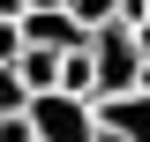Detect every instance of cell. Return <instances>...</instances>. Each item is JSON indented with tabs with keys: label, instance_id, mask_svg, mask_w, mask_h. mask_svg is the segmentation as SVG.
Instances as JSON below:
<instances>
[{
	"label": "cell",
	"instance_id": "30bf717a",
	"mask_svg": "<svg viewBox=\"0 0 150 142\" xmlns=\"http://www.w3.org/2000/svg\"><path fill=\"white\" fill-rule=\"evenodd\" d=\"M45 8H68V0H23V15H45Z\"/></svg>",
	"mask_w": 150,
	"mask_h": 142
},
{
	"label": "cell",
	"instance_id": "7a4b0ae2",
	"mask_svg": "<svg viewBox=\"0 0 150 142\" xmlns=\"http://www.w3.org/2000/svg\"><path fill=\"white\" fill-rule=\"evenodd\" d=\"M30 135L38 142H98V112L83 105V97H60V90H45V97H30Z\"/></svg>",
	"mask_w": 150,
	"mask_h": 142
},
{
	"label": "cell",
	"instance_id": "5b68a950",
	"mask_svg": "<svg viewBox=\"0 0 150 142\" xmlns=\"http://www.w3.org/2000/svg\"><path fill=\"white\" fill-rule=\"evenodd\" d=\"M68 15H75V30H105L120 15V0H68Z\"/></svg>",
	"mask_w": 150,
	"mask_h": 142
},
{
	"label": "cell",
	"instance_id": "52a82bcc",
	"mask_svg": "<svg viewBox=\"0 0 150 142\" xmlns=\"http://www.w3.org/2000/svg\"><path fill=\"white\" fill-rule=\"evenodd\" d=\"M15 60H23V30H15V22H0V67H15Z\"/></svg>",
	"mask_w": 150,
	"mask_h": 142
},
{
	"label": "cell",
	"instance_id": "6da1fadb",
	"mask_svg": "<svg viewBox=\"0 0 150 142\" xmlns=\"http://www.w3.org/2000/svg\"><path fill=\"white\" fill-rule=\"evenodd\" d=\"M90 82H98V97H90V105H105V97H128V90H143V60H135V30H120V22L90 30Z\"/></svg>",
	"mask_w": 150,
	"mask_h": 142
},
{
	"label": "cell",
	"instance_id": "3957f363",
	"mask_svg": "<svg viewBox=\"0 0 150 142\" xmlns=\"http://www.w3.org/2000/svg\"><path fill=\"white\" fill-rule=\"evenodd\" d=\"M98 112V142H150V90H128V97H105Z\"/></svg>",
	"mask_w": 150,
	"mask_h": 142
},
{
	"label": "cell",
	"instance_id": "9c48e42d",
	"mask_svg": "<svg viewBox=\"0 0 150 142\" xmlns=\"http://www.w3.org/2000/svg\"><path fill=\"white\" fill-rule=\"evenodd\" d=\"M135 60H143V90H150V22L135 30Z\"/></svg>",
	"mask_w": 150,
	"mask_h": 142
},
{
	"label": "cell",
	"instance_id": "277c9868",
	"mask_svg": "<svg viewBox=\"0 0 150 142\" xmlns=\"http://www.w3.org/2000/svg\"><path fill=\"white\" fill-rule=\"evenodd\" d=\"M15 30H23V45H30V53H83V45H90V30H75V15H68V8L15 15Z\"/></svg>",
	"mask_w": 150,
	"mask_h": 142
},
{
	"label": "cell",
	"instance_id": "ba28073f",
	"mask_svg": "<svg viewBox=\"0 0 150 142\" xmlns=\"http://www.w3.org/2000/svg\"><path fill=\"white\" fill-rule=\"evenodd\" d=\"M0 142H38V135H30V120H0Z\"/></svg>",
	"mask_w": 150,
	"mask_h": 142
},
{
	"label": "cell",
	"instance_id": "8992f818",
	"mask_svg": "<svg viewBox=\"0 0 150 142\" xmlns=\"http://www.w3.org/2000/svg\"><path fill=\"white\" fill-rule=\"evenodd\" d=\"M30 112V90L15 82V67H0V120H23Z\"/></svg>",
	"mask_w": 150,
	"mask_h": 142
},
{
	"label": "cell",
	"instance_id": "8fae6325",
	"mask_svg": "<svg viewBox=\"0 0 150 142\" xmlns=\"http://www.w3.org/2000/svg\"><path fill=\"white\" fill-rule=\"evenodd\" d=\"M15 15H23V0H0V22H15Z\"/></svg>",
	"mask_w": 150,
	"mask_h": 142
}]
</instances>
